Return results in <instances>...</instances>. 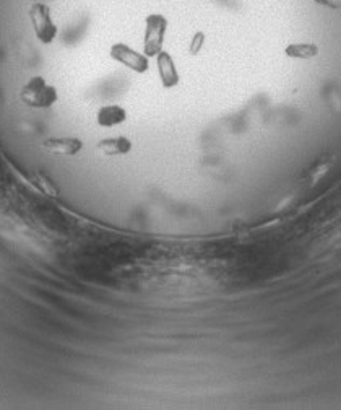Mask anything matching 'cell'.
<instances>
[{
    "mask_svg": "<svg viewBox=\"0 0 341 410\" xmlns=\"http://www.w3.org/2000/svg\"><path fill=\"white\" fill-rule=\"evenodd\" d=\"M314 2L327 7L330 10H340L341 8V0H314Z\"/></svg>",
    "mask_w": 341,
    "mask_h": 410,
    "instance_id": "8fae6325",
    "label": "cell"
},
{
    "mask_svg": "<svg viewBox=\"0 0 341 410\" xmlns=\"http://www.w3.org/2000/svg\"><path fill=\"white\" fill-rule=\"evenodd\" d=\"M204 44H205V33L204 31H197V33L192 36V40H190L189 52L192 56H197L202 51Z\"/></svg>",
    "mask_w": 341,
    "mask_h": 410,
    "instance_id": "30bf717a",
    "label": "cell"
},
{
    "mask_svg": "<svg viewBox=\"0 0 341 410\" xmlns=\"http://www.w3.org/2000/svg\"><path fill=\"white\" fill-rule=\"evenodd\" d=\"M30 21L33 26V31L36 38L39 40L41 44H52L56 41L58 28L54 18H52V12L49 5L36 2L31 5L30 8Z\"/></svg>",
    "mask_w": 341,
    "mask_h": 410,
    "instance_id": "7a4b0ae2",
    "label": "cell"
},
{
    "mask_svg": "<svg viewBox=\"0 0 341 410\" xmlns=\"http://www.w3.org/2000/svg\"><path fill=\"white\" fill-rule=\"evenodd\" d=\"M109 56L116 62H119L120 66L127 67L135 73H145L150 68V57H147L143 52L132 49L125 42H116V44L111 46Z\"/></svg>",
    "mask_w": 341,
    "mask_h": 410,
    "instance_id": "277c9868",
    "label": "cell"
},
{
    "mask_svg": "<svg viewBox=\"0 0 341 410\" xmlns=\"http://www.w3.org/2000/svg\"><path fill=\"white\" fill-rule=\"evenodd\" d=\"M42 148L54 157H75L82 152L83 142L77 137H51L42 142Z\"/></svg>",
    "mask_w": 341,
    "mask_h": 410,
    "instance_id": "5b68a950",
    "label": "cell"
},
{
    "mask_svg": "<svg viewBox=\"0 0 341 410\" xmlns=\"http://www.w3.org/2000/svg\"><path fill=\"white\" fill-rule=\"evenodd\" d=\"M20 98L30 108L49 109L57 103L58 95L56 87H52L44 77H33L23 85Z\"/></svg>",
    "mask_w": 341,
    "mask_h": 410,
    "instance_id": "6da1fadb",
    "label": "cell"
},
{
    "mask_svg": "<svg viewBox=\"0 0 341 410\" xmlns=\"http://www.w3.org/2000/svg\"><path fill=\"white\" fill-rule=\"evenodd\" d=\"M127 121V111L119 104H104L96 113V122L101 127H114Z\"/></svg>",
    "mask_w": 341,
    "mask_h": 410,
    "instance_id": "52a82bcc",
    "label": "cell"
},
{
    "mask_svg": "<svg viewBox=\"0 0 341 410\" xmlns=\"http://www.w3.org/2000/svg\"><path fill=\"white\" fill-rule=\"evenodd\" d=\"M168 31V18L163 13H150L145 18V33H143V54L156 57L163 51L164 36Z\"/></svg>",
    "mask_w": 341,
    "mask_h": 410,
    "instance_id": "3957f363",
    "label": "cell"
},
{
    "mask_svg": "<svg viewBox=\"0 0 341 410\" xmlns=\"http://www.w3.org/2000/svg\"><path fill=\"white\" fill-rule=\"evenodd\" d=\"M156 66H158V73H159V80H161V85L164 88H174L179 85V72L175 68L174 59L170 57L169 52L161 51L156 56Z\"/></svg>",
    "mask_w": 341,
    "mask_h": 410,
    "instance_id": "8992f818",
    "label": "cell"
},
{
    "mask_svg": "<svg viewBox=\"0 0 341 410\" xmlns=\"http://www.w3.org/2000/svg\"><path fill=\"white\" fill-rule=\"evenodd\" d=\"M96 147L104 157H122L130 153L132 142L127 137H109L103 138Z\"/></svg>",
    "mask_w": 341,
    "mask_h": 410,
    "instance_id": "ba28073f",
    "label": "cell"
},
{
    "mask_svg": "<svg viewBox=\"0 0 341 410\" xmlns=\"http://www.w3.org/2000/svg\"><path fill=\"white\" fill-rule=\"evenodd\" d=\"M286 56L291 59H312L318 54V47L311 42H296V44L286 46Z\"/></svg>",
    "mask_w": 341,
    "mask_h": 410,
    "instance_id": "9c48e42d",
    "label": "cell"
}]
</instances>
